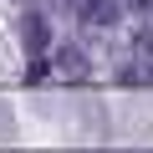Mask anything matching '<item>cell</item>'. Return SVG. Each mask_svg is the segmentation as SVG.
Returning <instances> with one entry per match:
<instances>
[{
  "instance_id": "obj_1",
  "label": "cell",
  "mask_w": 153,
  "mask_h": 153,
  "mask_svg": "<svg viewBox=\"0 0 153 153\" xmlns=\"http://www.w3.org/2000/svg\"><path fill=\"white\" fill-rule=\"evenodd\" d=\"M51 71L61 76V82H87V76H92V61H87V51H82V46H56Z\"/></svg>"
},
{
  "instance_id": "obj_2",
  "label": "cell",
  "mask_w": 153,
  "mask_h": 153,
  "mask_svg": "<svg viewBox=\"0 0 153 153\" xmlns=\"http://www.w3.org/2000/svg\"><path fill=\"white\" fill-rule=\"evenodd\" d=\"M46 41H51V26H46V16L26 10V16H21V46H26V56H41V51H46Z\"/></svg>"
},
{
  "instance_id": "obj_3",
  "label": "cell",
  "mask_w": 153,
  "mask_h": 153,
  "mask_svg": "<svg viewBox=\"0 0 153 153\" xmlns=\"http://www.w3.org/2000/svg\"><path fill=\"white\" fill-rule=\"evenodd\" d=\"M82 5V21L87 26H117V5L112 0H76Z\"/></svg>"
},
{
  "instance_id": "obj_4",
  "label": "cell",
  "mask_w": 153,
  "mask_h": 153,
  "mask_svg": "<svg viewBox=\"0 0 153 153\" xmlns=\"http://www.w3.org/2000/svg\"><path fill=\"white\" fill-rule=\"evenodd\" d=\"M138 56H143V82H153V31L138 36Z\"/></svg>"
},
{
  "instance_id": "obj_5",
  "label": "cell",
  "mask_w": 153,
  "mask_h": 153,
  "mask_svg": "<svg viewBox=\"0 0 153 153\" xmlns=\"http://www.w3.org/2000/svg\"><path fill=\"white\" fill-rule=\"evenodd\" d=\"M26 82H31V87H41V82H46V61H41V56H31V66H26Z\"/></svg>"
}]
</instances>
